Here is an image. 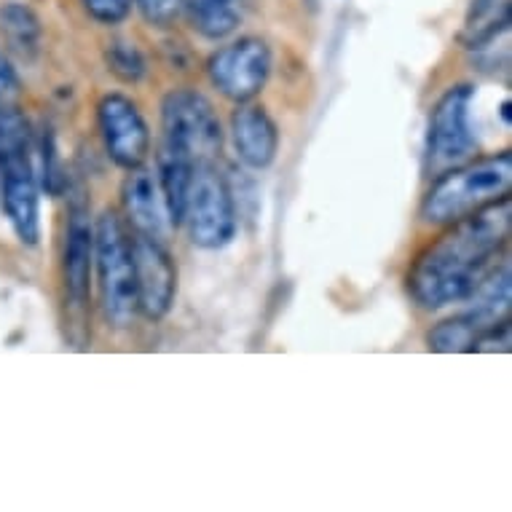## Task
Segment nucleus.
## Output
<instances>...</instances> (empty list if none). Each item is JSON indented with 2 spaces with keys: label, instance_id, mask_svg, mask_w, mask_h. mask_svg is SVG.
<instances>
[{
  "label": "nucleus",
  "instance_id": "obj_9",
  "mask_svg": "<svg viewBox=\"0 0 512 512\" xmlns=\"http://www.w3.org/2000/svg\"><path fill=\"white\" fill-rule=\"evenodd\" d=\"M132 261H135L137 311L159 322L169 314L177 295V263L161 239L135 234L132 239Z\"/></svg>",
  "mask_w": 512,
  "mask_h": 512
},
{
  "label": "nucleus",
  "instance_id": "obj_4",
  "mask_svg": "<svg viewBox=\"0 0 512 512\" xmlns=\"http://www.w3.org/2000/svg\"><path fill=\"white\" fill-rule=\"evenodd\" d=\"M183 223L188 226L191 242L202 250H220L236 236L239 218H236L234 194L212 161L196 164Z\"/></svg>",
  "mask_w": 512,
  "mask_h": 512
},
{
  "label": "nucleus",
  "instance_id": "obj_2",
  "mask_svg": "<svg viewBox=\"0 0 512 512\" xmlns=\"http://www.w3.org/2000/svg\"><path fill=\"white\" fill-rule=\"evenodd\" d=\"M512 188V153L502 151L486 159L459 164L440 172L421 204V218L429 226H451L472 212L483 210Z\"/></svg>",
  "mask_w": 512,
  "mask_h": 512
},
{
  "label": "nucleus",
  "instance_id": "obj_1",
  "mask_svg": "<svg viewBox=\"0 0 512 512\" xmlns=\"http://www.w3.org/2000/svg\"><path fill=\"white\" fill-rule=\"evenodd\" d=\"M512 223L510 196L456 220L419 252L408 271V290L421 309L462 303L488 277L491 263L507 247Z\"/></svg>",
  "mask_w": 512,
  "mask_h": 512
},
{
  "label": "nucleus",
  "instance_id": "obj_12",
  "mask_svg": "<svg viewBox=\"0 0 512 512\" xmlns=\"http://www.w3.org/2000/svg\"><path fill=\"white\" fill-rule=\"evenodd\" d=\"M231 145L236 159L250 169H269L279 153L277 121L255 102H242L231 113Z\"/></svg>",
  "mask_w": 512,
  "mask_h": 512
},
{
  "label": "nucleus",
  "instance_id": "obj_18",
  "mask_svg": "<svg viewBox=\"0 0 512 512\" xmlns=\"http://www.w3.org/2000/svg\"><path fill=\"white\" fill-rule=\"evenodd\" d=\"M488 328H483L478 319L472 317L470 311H462L451 319H443L440 325L429 330L427 344L432 352L440 354H459L472 352V346Z\"/></svg>",
  "mask_w": 512,
  "mask_h": 512
},
{
  "label": "nucleus",
  "instance_id": "obj_22",
  "mask_svg": "<svg viewBox=\"0 0 512 512\" xmlns=\"http://www.w3.org/2000/svg\"><path fill=\"white\" fill-rule=\"evenodd\" d=\"M132 3L135 0H81V6L94 22L100 25H118L132 14Z\"/></svg>",
  "mask_w": 512,
  "mask_h": 512
},
{
  "label": "nucleus",
  "instance_id": "obj_7",
  "mask_svg": "<svg viewBox=\"0 0 512 512\" xmlns=\"http://www.w3.org/2000/svg\"><path fill=\"white\" fill-rule=\"evenodd\" d=\"M271 65L274 59L269 43L247 35L212 54L207 62V76L226 100L242 105L255 100L263 86L269 84Z\"/></svg>",
  "mask_w": 512,
  "mask_h": 512
},
{
  "label": "nucleus",
  "instance_id": "obj_14",
  "mask_svg": "<svg viewBox=\"0 0 512 512\" xmlns=\"http://www.w3.org/2000/svg\"><path fill=\"white\" fill-rule=\"evenodd\" d=\"M159 169H156V180H159L161 196H164V207H167L169 226H183L185 202H188V188L194 180V169L199 161H194L188 153L177 151L172 145L161 143L159 151Z\"/></svg>",
  "mask_w": 512,
  "mask_h": 512
},
{
  "label": "nucleus",
  "instance_id": "obj_20",
  "mask_svg": "<svg viewBox=\"0 0 512 512\" xmlns=\"http://www.w3.org/2000/svg\"><path fill=\"white\" fill-rule=\"evenodd\" d=\"M41 183L51 196H59L68 185L65 169H62V159L57 153V140L51 129H43L41 135Z\"/></svg>",
  "mask_w": 512,
  "mask_h": 512
},
{
  "label": "nucleus",
  "instance_id": "obj_13",
  "mask_svg": "<svg viewBox=\"0 0 512 512\" xmlns=\"http://www.w3.org/2000/svg\"><path fill=\"white\" fill-rule=\"evenodd\" d=\"M121 199H124L126 218L132 223V228H135V234L153 236V239H161V236L167 234L169 218L167 207H164V196H161L159 180H156V172L143 167L129 169Z\"/></svg>",
  "mask_w": 512,
  "mask_h": 512
},
{
  "label": "nucleus",
  "instance_id": "obj_19",
  "mask_svg": "<svg viewBox=\"0 0 512 512\" xmlns=\"http://www.w3.org/2000/svg\"><path fill=\"white\" fill-rule=\"evenodd\" d=\"M105 65L121 84H140L148 73L145 57L140 54L135 43L113 41L105 49Z\"/></svg>",
  "mask_w": 512,
  "mask_h": 512
},
{
  "label": "nucleus",
  "instance_id": "obj_16",
  "mask_svg": "<svg viewBox=\"0 0 512 512\" xmlns=\"http://www.w3.org/2000/svg\"><path fill=\"white\" fill-rule=\"evenodd\" d=\"M41 19L35 17V11L22 3H9L0 9V35L9 46L11 54H17L19 59L38 57L41 51Z\"/></svg>",
  "mask_w": 512,
  "mask_h": 512
},
{
  "label": "nucleus",
  "instance_id": "obj_24",
  "mask_svg": "<svg viewBox=\"0 0 512 512\" xmlns=\"http://www.w3.org/2000/svg\"><path fill=\"white\" fill-rule=\"evenodd\" d=\"M502 118H504V124H510V121H512V116H510V100L502 102Z\"/></svg>",
  "mask_w": 512,
  "mask_h": 512
},
{
  "label": "nucleus",
  "instance_id": "obj_21",
  "mask_svg": "<svg viewBox=\"0 0 512 512\" xmlns=\"http://www.w3.org/2000/svg\"><path fill=\"white\" fill-rule=\"evenodd\" d=\"M145 22L153 27H169L185 11V0H135Z\"/></svg>",
  "mask_w": 512,
  "mask_h": 512
},
{
  "label": "nucleus",
  "instance_id": "obj_8",
  "mask_svg": "<svg viewBox=\"0 0 512 512\" xmlns=\"http://www.w3.org/2000/svg\"><path fill=\"white\" fill-rule=\"evenodd\" d=\"M102 145L121 169L143 167L151 153V129L145 124L137 102L126 94H105L97 105Z\"/></svg>",
  "mask_w": 512,
  "mask_h": 512
},
{
  "label": "nucleus",
  "instance_id": "obj_5",
  "mask_svg": "<svg viewBox=\"0 0 512 512\" xmlns=\"http://www.w3.org/2000/svg\"><path fill=\"white\" fill-rule=\"evenodd\" d=\"M164 145L188 153L194 161H212L223 145L220 118L212 102L196 89H175L161 102Z\"/></svg>",
  "mask_w": 512,
  "mask_h": 512
},
{
  "label": "nucleus",
  "instance_id": "obj_3",
  "mask_svg": "<svg viewBox=\"0 0 512 512\" xmlns=\"http://www.w3.org/2000/svg\"><path fill=\"white\" fill-rule=\"evenodd\" d=\"M94 263L105 317L113 328H129L137 314L132 239L113 212H105L94 226Z\"/></svg>",
  "mask_w": 512,
  "mask_h": 512
},
{
  "label": "nucleus",
  "instance_id": "obj_10",
  "mask_svg": "<svg viewBox=\"0 0 512 512\" xmlns=\"http://www.w3.org/2000/svg\"><path fill=\"white\" fill-rule=\"evenodd\" d=\"M0 202L19 242L35 247L41 239V188L33 156L0 164Z\"/></svg>",
  "mask_w": 512,
  "mask_h": 512
},
{
  "label": "nucleus",
  "instance_id": "obj_15",
  "mask_svg": "<svg viewBox=\"0 0 512 512\" xmlns=\"http://www.w3.org/2000/svg\"><path fill=\"white\" fill-rule=\"evenodd\" d=\"M512 0H472L464 17L459 43L464 49L480 51L510 30Z\"/></svg>",
  "mask_w": 512,
  "mask_h": 512
},
{
  "label": "nucleus",
  "instance_id": "obj_11",
  "mask_svg": "<svg viewBox=\"0 0 512 512\" xmlns=\"http://www.w3.org/2000/svg\"><path fill=\"white\" fill-rule=\"evenodd\" d=\"M94 263V226L89 215V202L84 194L73 196L70 218L65 228V252H62V277L65 293L73 311H86L89 303V277Z\"/></svg>",
  "mask_w": 512,
  "mask_h": 512
},
{
  "label": "nucleus",
  "instance_id": "obj_23",
  "mask_svg": "<svg viewBox=\"0 0 512 512\" xmlns=\"http://www.w3.org/2000/svg\"><path fill=\"white\" fill-rule=\"evenodd\" d=\"M14 86H17V76H14V68L9 65V59L0 54V105L3 100L14 92Z\"/></svg>",
  "mask_w": 512,
  "mask_h": 512
},
{
  "label": "nucleus",
  "instance_id": "obj_6",
  "mask_svg": "<svg viewBox=\"0 0 512 512\" xmlns=\"http://www.w3.org/2000/svg\"><path fill=\"white\" fill-rule=\"evenodd\" d=\"M472 100L475 89L470 84L451 86L435 102L429 116L427 135V172L440 175L445 169L459 167L478 151V140L472 132Z\"/></svg>",
  "mask_w": 512,
  "mask_h": 512
},
{
  "label": "nucleus",
  "instance_id": "obj_17",
  "mask_svg": "<svg viewBox=\"0 0 512 512\" xmlns=\"http://www.w3.org/2000/svg\"><path fill=\"white\" fill-rule=\"evenodd\" d=\"M185 9L191 14V25L210 41H220L236 30L242 11L239 0H185Z\"/></svg>",
  "mask_w": 512,
  "mask_h": 512
}]
</instances>
